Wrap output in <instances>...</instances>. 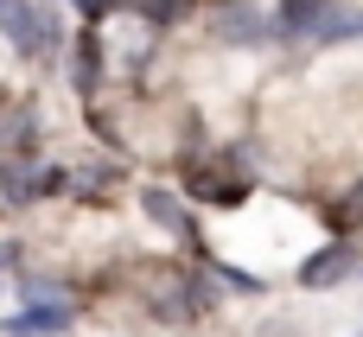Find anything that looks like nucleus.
Returning <instances> with one entry per match:
<instances>
[{
	"label": "nucleus",
	"instance_id": "obj_5",
	"mask_svg": "<svg viewBox=\"0 0 363 337\" xmlns=\"http://www.w3.org/2000/svg\"><path fill=\"white\" fill-rule=\"evenodd\" d=\"M0 261H13V249H0Z\"/></svg>",
	"mask_w": 363,
	"mask_h": 337
},
{
	"label": "nucleus",
	"instance_id": "obj_1",
	"mask_svg": "<svg viewBox=\"0 0 363 337\" xmlns=\"http://www.w3.org/2000/svg\"><path fill=\"white\" fill-rule=\"evenodd\" d=\"M0 32L13 38L19 57H38V51H45V25H38V13H32L26 0H0Z\"/></svg>",
	"mask_w": 363,
	"mask_h": 337
},
{
	"label": "nucleus",
	"instance_id": "obj_4",
	"mask_svg": "<svg viewBox=\"0 0 363 337\" xmlns=\"http://www.w3.org/2000/svg\"><path fill=\"white\" fill-rule=\"evenodd\" d=\"M147 217H153V223H166V229H185V223H179V204H172L166 191H147Z\"/></svg>",
	"mask_w": 363,
	"mask_h": 337
},
{
	"label": "nucleus",
	"instance_id": "obj_6",
	"mask_svg": "<svg viewBox=\"0 0 363 337\" xmlns=\"http://www.w3.org/2000/svg\"><path fill=\"white\" fill-rule=\"evenodd\" d=\"M351 337H363V331H351Z\"/></svg>",
	"mask_w": 363,
	"mask_h": 337
},
{
	"label": "nucleus",
	"instance_id": "obj_3",
	"mask_svg": "<svg viewBox=\"0 0 363 337\" xmlns=\"http://www.w3.org/2000/svg\"><path fill=\"white\" fill-rule=\"evenodd\" d=\"M345 274H351V249L332 242V249H319V255L300 268V287H332V280H345Z\"/></svg>",
	"mask_w": 363,
	"mask_h": 337
},
{
	"label": "nucleus",
	"instance_id": "obj_2",
	"mask_svg": "<svg viewBox=\"0 0 363 337\" xmlns=\"http://www.w3.org/2000/svg\"><path fill=\"white\" fill-rule=\"evenodd\" d=\"M64 325H70L64 299H38V306H26V312H6V337H57Z\"/></svg>",
	"mask_w": 363,
	"mask_h": 337
}]
</instances>
